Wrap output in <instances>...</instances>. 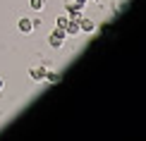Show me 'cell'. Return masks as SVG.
<instances>
[{
	"instance_id": "obj_1",
	"label": "cell",
	"mask_w": 146,
	"mask_h": 141,
	"mask_svg": "<svg viewBox=\"0 0 146 141\" xmlns=\"http://www.w3.org/2000/svg\"><path fill=\"white\" fill-rule=\"evenodd\" d=\"M67 38V34H65V29H60V26H55L50 31V36H48V43H50V48H60L62 46V41Z\"/></svg>"
},
{
	"instance_id": "obj_2",
	"label": "cell",
	"mask_w": 146,
	"mask_h": 141,
	"mask_svg": "<svg viewBox=\"0 0 146 141\" xmlns=\"http://www.w3.org/2000/svg\"><path fill=\"white\" fill-rule=\"evenodd\" d=\"M17 29H19V34H31V31H34V22H31V17H19Z\"/></svg>"
},
{
	"instance_id": "obj_3",
	"label": "cell",
	"mask_w": 146,
	"mask_h": 141,
	"mask_svg": "<svg viewBox=\"0 0 146 141\" xmlns=\"http://www.w3.org/2000/svg\"><path fill=\"white\" fill-rule=\"evenodd\" d=\"M29 77H31V81H43L46 79V67H31Z\"/></svg>"
},
{
	"instance_id": "obj_4",
	"label": "cell",
	"mask_w": 146,
	"mask_h": 141,
	"mask_svg": "<svg viewBox=\"0 0 146 141\" xmlns=\"http://www.w3.org/2000/svg\"><path fill=\"white\" fill-rule=\"evenodd\" d=\"M65 34H67V36H79V34H82V29H79V19H70L67 26H65Z\"/></svg>"
},
{
	"instance_id": "obj_5",
	"label": "cell",
	"mask_w": 146,
	"mask_h": 141,
	"mask_svg": "<svg viewBox=\"0 0 146 141\" xmlns=\"http://www.w3.org/2000/svg\"><path fill=\"white\" fill-rule=\"evenodd\" d=\"M79 29L86 31V34H91L96 29V24H94V19H89V17H79Z\"/></svg>"
},
{
	"instance_id": "obj_6",
	"label": "cell",
	"mask_w": 146,
	"mask_h": 141,
	"mask_svg": "<svg viewBox=\"0 0 146 141\" xmlns=\"http://www.w3.org/2000/svg\"><path fill=\"white\" fill-rule=\"evenodd\" d=\"M43 81H48V84H58V81H60V74H58V72H48V70H46V79H43Z\"/></svg>"
},
{
	"instance_id": "obj_7",
	"label": "cell",
	"mask_w": 146,
	"mask_h": 141,
	"mask_svg": "<svg viewBox=\"0 0 146 141\" xmlns=\"http://www.w3.org/2000/svg\"><path fill=\"white\" fill-rule=\"evenodd\" d=\"M29 7H31L34 12H41L43 10V0H29Z\"/></svg>"
},
{
	"instance_id": "obj_8",
	"label": "cell",
	"mask_w": 146,
	"mask_h": 141,
	"mask_svg": "<svg viewBox=\"0 0 146 141\" xmlns=\"http://www.w3.org/2000/svg\"><path fill=\"white\" fill-rule=\"evenodd\" d=\"M67 22H70V17H67V15H60L58 19H55V26H60V29H65V26H67Z\"/></svg>"
},
{
	"instance_id": "obj_9",
	"label": "cell",
	"mask_w": 146,
	"mask_h": 141,
	"mask_svg": "<svg viewBox=\"0 0 146 141\" xmlns=\"http://www.w3.org/2000/svg\"><path fill=\"white\" fill-rule=\"evenodd\" d=\"M74 3H77V5H82V7H84V5H86V0H74Z\"/></svg>"
},
{
	"instance_id": "obj_10",
	"label": "cell",
	"mask_w": 146,
	"mask_h": 141,
	"mask_svg": "<svg viewBox=\"0 0 146 141\" xmlns=\"http://www.w3.org/2000/svg\"><path fill=\"white\" fill-rule=\"evenodd\" d=\"M0 89H3V79H0Z\"/></svg>"
},
{
	"instance_id": "obj_11",
	"label": "cell",
	"mask_w": 146,
	"mask_h": 141,
	"mask_svg": "<svg viewBox=\"0 0 146 141\" xmlns=\"http://www.w3.org/2000/svg\"><path fill=\"white\" fill-rule=\"evenodd\" d=\"M94 3H101V0H94Z\"/></svg>"
}]
</instances>
